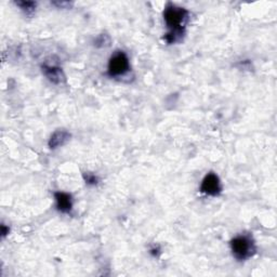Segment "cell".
<instances>
[{"instance_id":"obj_3","label":"cell","mask_w":277,"mask_h":277,"mask_svg":"<svg viewBox=\"0 0 277 277\" xmlns=\"http://www.w3.org/2000/svg\"><path fill=\"white\" fill-rule=\"evenodd\" d=\"M129 60H128L126 53L122 51H117L108 62V74L112 77L125 75L129 71Z\"/></svg>"},{"instance_id":"obj_7","label":"cell","mask_w":277,"mask_h":277,"mask_svg":"<svg viewBox=\"0 0 277 277\" xmlns=\"http://www.w3.org/2000/svg\"><path fill=\"white\" fill-rule=\"evenodd\" d=\"M71 133L65 131V130H58L52 135L50 138V141H49V146L50 148H57L63 146L64 144L71 140Z\"/></svg>"},{"instance_id":"obj_4","label":"cell","mask_w":277,"mask_h":277,"mask_svg":"<svg viewBox=\"0 0 277 277\" xmlns=\"http://www.w3.org/2000/svg\"><path fill=\"white\" fill-rule=\"evenodd\" d=\"M200 191L206 195L209 196H218L222 191L221 182L219 177L215 173H208V175L204 178V180L201 182Z\"/></svg>"},{"instance_id":"obj_2","label":"cell","mask_w":277,"mask_h":277,"mask_svg":"<svg viewBox=\"0 0 277 277\" xmlns=\"http://www.w3.org/2000/svg\"><path fill=\"white\" fill-rule=\"evenodd\" d=\"M232 252L237 260H247L256 254V246L248 235H239L231 241Z\"/></svg>"},{"instance_id":"obj_10","label":"cell","mask_w":277,"mask_h":277,"mask_svg":"<svg viewBox=\"0 0 277 277\" xmlns=\"http://www.w3.org/2000/svg\"><path fill=\"white\" fill-rule=\"evenodd\" d=\"M83 177H85L86 183H88V184L96 185L98 183V178L95 175H92V173H85V176Z\"/></svg>"},{"instance_id":"obj_6","label":"cell","mask_w":277,"mask_h":277,"mask_svg":"<svg viewBox=\"0 0 277 277\" xmlns=\"http://www.w3.org/2000/svg\"><path fill=\"white\" fill-rule=\"evenodd\" d=\"M54 198H56L57 201L58 209L63 212V214H67V212L72 210L73 200L71 195L63 192H57L54 193Z\"/></svg>"},{"instance_id":"obj_9","label":"cell","mask_w":277,"mask_h":277,"mask_svg":"<svg viewBox=\"0 0 277 277\" xmlns=\"http://www.w3.org/2000/svg\"><path fill=\"white\" fill-rule=\"evenodd\" d=\"M110 42H111L110 36H108V35H106V34H102L96 39L95 44H96V47H98V48H103V47L110 46Z\"/></svg>"},{"instance_id":"obj_1","label":"cell","mask_w":277,"mask_h":277,"mask_svg":"<svg viewBox=\"0 0 277 277\" xmlns=\"http://www.w3.org/2000/svg\"><path fill=\"white\" fill-rule=\"evenodd\" d=\"M189 12L184 8L177 7L175 4H167L164 11V19L169 27L170 32L165 36V40L168 43H175L182 39L184 35V25L186 23Z\"/></svg>"},{"instance_id":"obj_8","label":"cell","mask_w":277,"mask_h":277,"mask_svg":"<svg viewBox=\"0 0 277 277\" xmlns=\"http://www.w3.org/2000/svg\"><path fill=\"white\" fill-rule=\"evenodd\" d=\"M17 6L21 8L26 14H32L36 9V2L34 1H18Z\"/></svg>"},{"instance_id":"obj_11","label":"cell","mask_w":277,"mask_h":277,"mask_svg":"<svg viewBox=\"0 0 277 277\" xmlns=\"http://www.w3.org/2000/svg\"><path fill=\"white\" fill-rule=\"evenodd\" d=\"M53 4H56V6H59L60 8H71L72 3L66 2V1H62V2H53Z\"/></svg>"},{"instance_id":"obj_5","label":"cell","mask_w":277,"mask_h":277,"mask_svg":"<svg viewBox=\"0 0 277 277\" xmlns=\"http://www.w3.org/2000/svg\"><path fill=\"white\" fill-rule=\"evenodd\" d=\"M42 72L49 80L53 83H62L65 81V75H64L62 68L60 67L44 65L42 66Z\"/></svg>"},{"instance_id":"obj_12","label":"cell","mask_w":277,"mask_h":277,"mask_svg":"<svg viewBox=\"0 0 277 277\" xmlns=\"http://www.w3.org/2000/svg\"><path fill=\"white\" fill-rule=\"evenodd\" d=\"M1 230H2V232H1L2 236H6L7 233H9V229H6V226H4V225L1 226Z\"/></svg>"}]
</instances>
